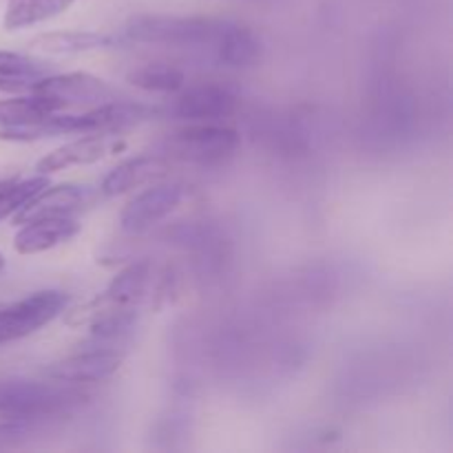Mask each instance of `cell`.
Instances as JSON below:
<instances>
[{"label": "cell", "instance_id": "6da1fadb", "mask_svg": "<svg viewBox=\"0 0 453 453\" xmlns=\"http://www.w3.org/2000/svg\"><path fill=\"white\" fill-rule=\"evenodd\" d=\"M88 394L82 385L62 380H0V420L9 423H38V420L62 418L88 403Z\"/></svg>", "mask_w": 453, "mask_h": 453}, {"label": "cell", "instance_id": "7a4b0ae2", "mask_svg": "<svg viewBox=\"0 0 453 453\" xmlns=\"http://www.w3.org/2000/svg\"><path fill=\"white\" fill-rule=\"evenodd\" d=\"M230 20L206 16L140 13L124 27L128 40L168 49H215Z\"/></svg>", "mask_w": 453, "mask_h": 453}, {"label": "cell", "instance_id": "3957f363", "mask_svg": "<svg viewBox=\"0 0 453 453\" xmlns=\"http://www.w3.org/2000/svg\"><path fill=\"white\" fill-rule=\"evenodd\" d=\"M239 146L242 135L234 128L211 122H190L164 142V150L168 155L202 168L224 166L237 155Z\"/></svg>", "mask_w": 453, "mask_h": 453}, {"label": "cell", "instance_id": "277c9868", "mask_svg": "<svg viewBox=\"0 0 453 453\" xmlns=\"http://www.w3.org/2000/svg\"><path fill=\"white\" fill-rule=\"evenodd\" d=\"M29 93L42 100L51 113H60L65 109H91V106L104 104L113 100V88L104 80L96 78L84 71H71V73L42 75L40 80L29 84Z\"/></svg>", "mask_w": 453, "mask_h": 453}, {"label": "cell", "instance_id": "5b68a950", "mask_svg": "<svg viewBox=\"0 0 453 453\" xmlns=\"http://www.w3.org/2000/svg\"><path fill=\"white\" fill-rule=\"evenodd\" d=\"M69 305V295L62 290H38L18 301L0 305V345L27 339L40 327L49 326Z\"/></svg>", "mask_w": 453, "mask_h": 453}, {"label": "cell", "instance_id": "8992f818", "mask_svg": "<svg viewBox=\"0 0 453 453\" xmlns=\"http://www.w3.org/2000/svg\"><path fill=\"white\" fill-rule=\"evenodd\" d=\"M184 195L186 188L180 181H164L142 190L119 212V228L127 234L149 233L177 211Z\"/></svg>", "mask_w": 453, "mask_h": 453}, {"label": "cell", "instance_id": "52a82bcc", "mask_svg": "<svg viewBox=\"0 0 453 453\" xmlns=\"http://www.w3.org/2000/svg\"><path fill=\"white\" fill-rule=\"evenodd\" d=\"M239 100L233 88L217 82L188 87L173 102L171 113L184 122H215L234 113Z\"/></svg>", "mask_w": 453, "mask_h": 453}, {"label": "cell", "instance_id": "ba28073f", "mask_svg": "<svg viewBox=\"0 0 453 453\" xmlns=\"http://www.w3.org/2000/svg\"><path fill=\"white\" fill-rule=\"evenodd\" d=\"M124 363V354L111 348L87 349V352L71 354V357L60 358L51 363L44 370L47 379L62 380L71 385H87V383H102L118 374Z\"/></svg>", "mask_w": 453, "mask_h": 453}, {"label": "cell", "instance_id": "9c48e42d", "mask_svg": "<svg viewBox=\"0 0 453 453\" xmlns=\"http://www.w3.org/2000/svg\"><path fill=\"white\" fill-rule=\"evenodd\" d=\"M168 171H171V162L166 155H137V157L124 159L106 173L100 184V193L104 197H119L146 184H153Z\"/></svg>", "mask_w": 453, "mask_h": 453}, {"label": "cell", "instance_id": "30bf717a", "mask_svg": "<svg viewBox=\"0 0 453 453\" xmlns=\"http://www.w3.org/2000/svg\"><path fill=\"white\" fill-rule=\"evenodd\" d=\"M88 197H91V193H88L87 186H44L38 195H34V197L13 215V221H16V224H27V221L42 219V217H73L75 212L82 211V206H87Z\"/></svg>", "mask_w": 453, "mask_h": 453}, {"label": "cell", "instance_id": "8fae6325", "mask_svg": "<svg viewBox=\"0 0 453 453\" xmlns=\"http://www.w3.org/2000/svg\"><path fill=\"white\" fill-rule=\"evenodd\" d=\"M80 233V224L69 215L42 217L20 224V230L13 237V248L18 255H40L60 243L71 242Z\"/></svg>", "mask_w": 453, "mask_h": 453}, {"label": "cell", "instance_id": "7c38bea8", "mask_svg": "<svg viewBox=\"0 0 453 453\" xmlns=\"http://www.w3.org/2000/svg\"><path fill=\"white\" fill-rule=\"evenodd\" d=\"M153 273L155 268L149 259L133 261L115 274L109 288L96 301L102 305H111V308H133L149 292Z\"/></svg>", "mask_w": 453, "mask_h": 453}, {"label": "cell", "instance_id": "4fadbf2b", "mask_svg": "<svg viewBox=\"0 0 453 453\" xmlns=\"http://www.w3.org/2000/svg\"><path fill=\"white\" fill-rule=\"evenodd\" d=\"M109 153V137L106 135H82L73 142L58 146L56 150L44 155L38 162L40 175L49 173H60L73 166H88V164L100 162Z\"/></svg>", "mask_w": 453, "mask_h": 453}, {"label": "cell", "instance_id": "5bb4252c", "mask_svg": "<svg viewBox=\"0 0 453 453\" xmlns=\"http://www.w3.org/2000/svg\"><path fill=\"white\" fill-rule=\"evenodd\" d=\"M215 53L219 62H224L226 66L250 69V66L259 65L261 58H264V42H261V38L250 27L239 25V22H228L219 42H217Z\"/></svg>", "mask_w": 453, "mask_h": 453}, {"label": "cell", "instance_id": "9a60e30c", "mask_svg": "<svg viewBox=\"0 0 453 453\" xmlns=\"http://www.w3.org/2000/svg\"><path fill=\"white\" fill-rule=\"evenodd\" d=\"M113 44L109 35H102L97 31H49V34H40L31 40V47L38 51L53 53V56H78V53L97 51V49H106Z\"/></svg>", "mask_w": 453, "mask_h": 453}, {"label": "cell", "instance_id": "2e32d148", "mask_svg": "<svg viewBox=\"0 0 453 453\" xmlns=\"http://www.w3.org/2000/svg\"><path fill=\"white\" fill-rule=\"evenodd\" d=\"M78 0H7L3 27L7 31L27 29L69 12Z\"/></svg>", "mask_w": 453, "mask_h": 453}, {"label": "cell", "instance_id": "e0dca14e", "mask_svg": "<svg viewBox=\"0 0 453 453\" xmlns=\"http://www.w3.org/2000/svg\"><path fill=\"white\" fill-rule=\"evenodd\" d=\"M128 82L135 88L146 93H159V96H175L184 88L186 73L171 62H149L127 75Z\"/></svg>", "mask_w": 453, "mask_h": 453}, {"label": "cell", "instance_id": "ac0fdd59", "mask_svg": "<svg viewBox=\"0 0 453 453\" xmlns=\"http://www.w3.org/2000/svg\"><path fill=\"white\" fill-rule=\"evenodd\" d=\"M51 115L49 106L35 96H16L9 100H0V131L20 127V124L38 122Z\"/></svg>", "mask_w": 453, "mask_h": 453}, {"label": "cell", "instance_id": "d6986e66", "mask_svg": "<svg viewBox=\"0 0 453 453\" xmlns=\"http://www.w3.org/2000/svg\"><path fill=\"white\" fill-rule=\"evenodd\" d=\"M49 73V65L42 58L29 56L18 51H0V78L22 82L29 87L31 82Z\"/></svg>", "mask_w": 453, "mask_h": 453}, {"label": "cell", "instance_id": "ffe728a7", "mask_svg": "<svg viewBox=\"0 0 453 453\" xmlns=\"http://www.w3.org/2000/svg\"><path fill=\"white\" fill-rule=\"evenodd\" d=\"M44 186H49V177L40 175V173L22 181H0V221L16 215Z\"/></svg>", "mask_w": 453, "mask_h": 453}, {"label": "cell", "instance_id": "44dd1931", "mask_svg": "<svg viewBox=\"0 0 453 453\" xmlns=\"http://www.w3.org/2000/svg\"><path fill=\"white\" fill-rule=\"evenodd\" d=\"M29 434H31L29 425L9 423V420H4V423L0 425V449L20 445L22 441H27V436H29Z\"/></svg>", "mask_w": 453, "mask_h": 453}, {"label": "cell", "instance_id": "7402d4cb", "mask_svg": "<svg viewBox=\"0 0 453 453\" xmlns=\"http://www.w3.org/2000/svg\"><path fill=\"white\" fill-rule=\"evenodd\" d=\"M22 88H27V91H29V87H27V84L13 82V80H3V78H0V91L18 93V91H22Z\"/></svg>", "mask_w": 453, "mask_h": 453}, {"label": "cell", "instance_id": "603a6c76", "mask_svg": "<svg viewBox=\"0 0 453 453\" xmlns=\"http://www.w3.org/2000/svg\"><path fill=\"white\" fill-rule=\"evenodd\" d=\"M4 265H7V261H4V255H3V252H0V274H3Z\"/></svg>", "mask_w": 453, "mask_h": 453}]
</instances>
